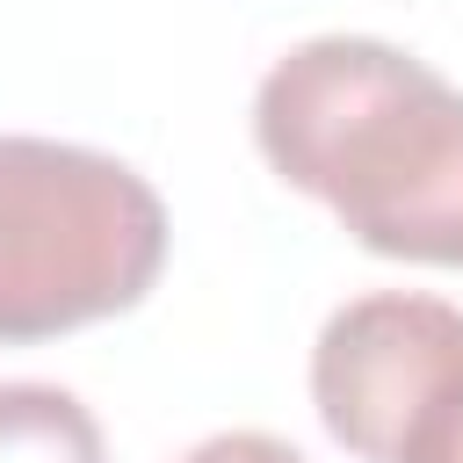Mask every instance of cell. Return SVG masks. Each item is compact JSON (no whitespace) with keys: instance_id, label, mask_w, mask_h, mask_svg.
Returning a JSON list of instances; mask_svg holds the SVG:
<instances>
[{"instance_id":"obj_1","label":"cell","mask_w":463,"mask_h":463,"mask_svg":"<svg viewBox=\"0 0 463 463\" xmlns=\"http://www.w3.org/2000/svg\"><path fill=\"white\" fill-rule=\"evenodd\" d=\"M260 159L383 260L463 268V87L383 36H311L253 94Z\"/></svg>"},{"instance_id":"obj_2","label":"cell","mask_w":463,"mask_h":463,"mask_svg":"<svg viewBox=\"0 0 463 463\" xmlns=\"http://www.w3.org/2000/svg\"><path fill=\"white\" fill-rule=\"evenodd\" d=\"M166 268V203L116 152L0 130V347L130 311Z\"/></svg>"},{"instance_id":"obj_3","label":"cell","mask_w":463,"mask_h":463,"mask_svg":"<svg viewBox=\"0 0 463 463\" xmlns=\"http://www.w3.org/2000/svg\"><path fill=\"white\" fill-rule=\"evenodd\" d=\"M463 376V311L420 289H369L318 326L311 405L362 463H398L412 427Z\"/></svg>"},{"instance_id":"obj_4","label":"cell","mask_w":463,"mask_h":463,"mask_svg":"<svg viewBox=\"0 0 463 463\" xmlns=\"http://www.w3.org/2000/svg\"><path fill=\"white\" fill-rule=\"evenodd\" d=\"M0 463H109V449L72 391L0 383Z\"/></svg>"},{"instance_id":"obj_5","label":"cell","mask_w":463,"mask_h":463,"mask_svg":"<svg viewBox=\"0 0 463 463\" xmlns=\"http://www.w3.org/2000/svg\"><path fill=\"white\" fill-rule=\"evenodd\" d=\"M398 463H463V376H456L449 398L412 427V441L398 449Z\"/></svg>"},{"instance_id":"obj_6","label":"cell","mask_w":463,"mask_h":463,"mask_svg":"<svg viewBox=\"0 0 463 463\" xmlns=\"http://www.w3.org/2000/svg\"><path fill=\"white\" fill-rule=\"evenodd\" d=\"M181 463H304L282 434H260V427H232V434H210L195 441Z\"/></svg>"}]
</instances>
